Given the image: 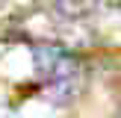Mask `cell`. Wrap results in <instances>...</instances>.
<instances>
[{
    "mask_svg": "<svg viewBox=\"0 0 121 118\" xmlns=\"http://www.w3.org/2000/svg\"><path fill=\"white\" fill-rule=\"evenodd\" d=\"M47 3L56 12H62V15H83L92 6V0H47Z\"/></svg>",
    "mask_w": 121,
    "mask_h": 118,
    "instance_id": "obj_2",
    "label": "cell"
},
{
    "mask_svg": "<svg viewBox=\"0 0 121 118\" xmlns=\"http://www.w3.org/2000/svg\"><path fill=\"white\" fill-rule=\"evenodd\" d=\"M118 118H121V112H118Z\"/></svg>",
    "mask_w": 121,
    "mask_h": 118,
    "instance_id": "obj_3",
    "label": "cell"
},
{
    "mask_svg": "<svg viewBox=\"0 0 121 118\" xmlns=\"http://www.w3.org/2000/svg\"><path fill=\"white\" fill-rule=\"evenodd\" d=\"M35 56V74L44 83V92L53 100H71L80 88V62L62 47L41 44L33 50Z\"/></svg>",
    "mask_w": 121,
    "mask_h": 118,
    "instance_id": "obj_1",
    "label": "cell"
}]
</instances>
